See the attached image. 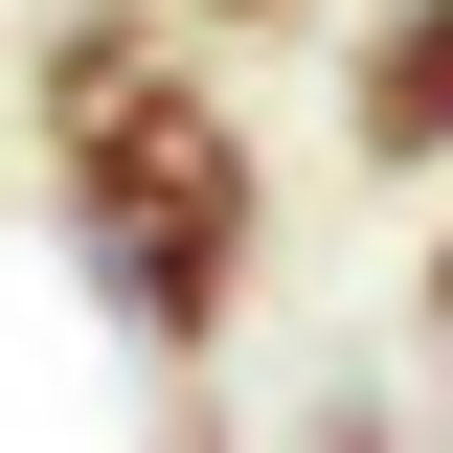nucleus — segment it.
Returning a JSON list of instances; mask_svg holds the SVG:
<instances>
[{
	"label": "nucleus",
	"mask_w": 453,
	"mask_h": 453,
	"mask_svg": "<svg viewBox=\"0 0 453 453\" xmlns=\"http://www.w3.org/2000/svg\"><path fill=\"white\" fill-rule=\"evenodd\" d=\"M23 136H46V226L91 273V318L159 340V363H204L250 318V273H273V136L226 113L204 23L181 0H46Z\"/></svg>",
	"instance_id": "1"
},
{
	"label": "nucleus",
	"mask_w": 453,
	"mask_h": 453,
	"mask_svg": "<svg viewBox=\"0 0 453 453\" xmlns=\"http://www.w3.org/2000/svg\"><path fill=\"white\" fill-rule=\"evenodd\" d=\"M181 453H204V431H181Z\"/></svg>",
	"instance_id": "5"
},
{
	"label": "nucleus",
	"mask_w": 453,
	"mask_h": 453,
	"mask_svg": "<svg viewBox=\"0 0 453 453\" xmlns=\"http://www.w3.org/2000/svg\"><path fill=\"white\" fill-rule=\"evenodd\" d=\"M408 318H431V363H453V181H431V250H408Z\"/></svg>",
	"instance_id": "3"
},
{
	"label": "nucleus",
	"mask_w": 453,
	"mask_h": 453,
	"mask_svg": "<svg viewBox=\"0 0 453 453\" xmlns=\"http://www.w3.org/2000/svg\"><path fill=\"white\" fill-rule=\"evenodd\" d=\"M340 136H363V181H453V0H363Z\"/></svg>",
	"instance_id": "2"
},
{
	"label": "nucleus",
	"mask_w": 453,
	"mask_h": 453,
	"mask_svg": "<svg viewBox=\"0 0 453 453\" xmlns=\"http://www.w3.org/2000/svg\"><path fill=\"white\" fill-rule=\"evenodd\" d=\"M181 23H204V46H226V23H295V0H181Z\"/></svg>",
	"instance_id": "4"
}]
</instances>
